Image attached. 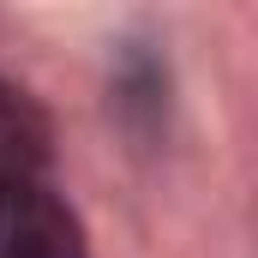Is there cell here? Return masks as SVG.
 I'll list each match as a JSON object with an SVG mask.
<instances>
[{
  "instance_id": "6da1fadb",
  "label": "cell",
  "mask_w": 258,
  "mask_h": 258,
  "mask_svg": "<svg viewBox=\"0 0 258 258\" xmlns=\"http://www.w3.org/2000/svg\"><path fill=\"white\" fill-rule=\"evenodd\" d=\"M0 258H90L84 222L54 180L0 186Z\"/></svg>"
},
{
  "instance_id": "7a4b0ae2",
  "label": "cell",
  "mask_w": 258,
  "mask_h": 258,
  "mask_svg": "<svg viewBox=\"0 0 258 258\" xmlns=\"http://www.w3.org/2000/svg\"><path fill=\"white\" fill-rule=\"evenodd\" d=\"M48 168H54V120H48V108L24 84L0 78V186L6 180H48Z\"/></svg>"
}]
</instances>
